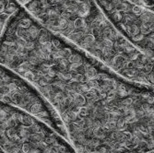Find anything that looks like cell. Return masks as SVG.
I'll return each instance as SVG.
<instances>
[{
    "label": "cell",
    "mask_w": 154,
    "mask_h": 153,
    "mask_svg": "<svg viewBox=\"0 0 154 153\" xmlns=\"http://www.w3.org/2000/svg\"><path fill=\"white\" fill-rule=\"evenodd\" d=\"M0 65L47 101L77 153L152 151L153 88L121 77L23 8L0 41Z\"/></svg>",
    "instance_id": "1"
},
{
    "label": "cell",
    "mask_w": 154,
    "mask_h": 153,
    "mask_svg": "<svg viewBox=\"0 0 154 153\" xmlns=\"http://www.w3.org/2000/svg\"><path fill=\"white\" fill-rule=\"evenodd\" d=\"M22 8L49 32L121 77L153 88V58L116 29L95 0H32Z\"/></svg>",
    "instance_id": "2"
},
{
    "label": "cell",
    "mask_w": 154,
    "mask_h": 153,
    "mask_svg": "<svg viewBox=\"0 0 154 153\" xmlns=\"http://www.w3.org/2000/svg\"><path fill=\"white\" fill-rule=\"evenodd\" d=\"M0 150L3 153H77L68 140L23 111L0 103Z\"/></svg>",
    "instance_id": "3"
},
{
    "label": "cell",
    "mask_w": 154,
    "mask_h": 153,
    "mask_svg": "<svg viewBox=\"0 0 154 153\" xmlns=\"http://www.w3.org/2000/svg\"><path fill=\"white\" fill-rule=\"evenodd\" d=\"M130 44L153 58V4L144 0H95Z\"/></svg>",
    "instance_id": "4"
},
{
    "label": "cell",
    "mask_w": 154,
    "mask_h": 153,
    "mask_svg": "<svg viewBox=\"0 0 154 153\" xmlns=\"http://www.w3.org/2000/svg\"><path fill=\"white\" fill-rule=\"evenodd\" d=\"M0 103L29 114L68 140L63 124L41 93L20 75L0 65Z\"/></svg>",
    "instance_id": "5"
},
{
    "label": "cell",
    "mask_w": 154,
    "mask_h": 153,
    "mask_svg": "<svg viewBox=\"0 0 154 153\" xmlns=\"http://www.w3.org/2000/svg\"><path fill=\"white\" fill-rule=\"evenodd\" d=\"M20 8L16 0H0V41L9 21Z\"/></svg>",
    "instance_id": "6"
},
{
    "label": "cell",
    "mask_w": 154,
    "mask_h": 153,
    "mask_svg": "<svg viewBox=\"0 0 154 153\" xmlns=\"http://www.w3.org/2000/svg\"><path fill=\"white\" fill-rule=\"evenodd\" d=\"M16 1L18 2V4L22 8L23 6H25L26 4H28L29 2H31V1H32V0H16Z\"/></svg>",
    "instance_id": "7"
},
{
    "label": "cell",
    "mask_w": 154,
    "mask_h": 153,
    "mask_svg": "<svg viewBox=\"0 0 154 153\" xmlns=\"http://www.w3.org/2000/svg\"><path fill=\"white\" fill-rule=\"evenodd\" d=\"M144 1H146L149 4H153V0H144Z\"/></svg>",
    "instance_id": "8"
},
{
    "label": "cell",
    "mask_w": 154,
    "mask_h": 153,
    "mask_svg": "<svg viewBox=\"0 0 154 153\" xmlns=\"http://www.w3.org/2000/svg\"><path fill=\"white\" fill-rule=\"evenodd\" d=\"M147 153H153V151H149V152H147Z\"/></svg>",
    "instance_id": "9"
},
{
    "label": "cell",
    "mask_w": 154,
    "mask_h": 153,
    "mask_svg": "<svg viewBox=\"0 0 154 153\" xmlns=\"http://www.w3.org/2000/svg\"><path fill=\"white\" fill-rule=\"evenodd\" d=\"M0 153H3V152H2V151H1V150H0Z\"/></svg>",
    "instance_id": "10"
}]
</instances>
